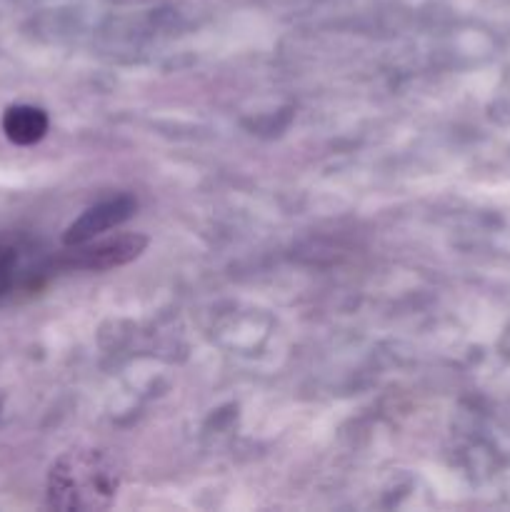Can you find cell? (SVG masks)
Returning <instances> with one entry per match:
<instances>
[{"instance_id": "6da1fadb", "label": "cell", "mask_w": 510, "mask_h": 512, "mask_svg": "<svg viewBox=\"0 0 510 512\" xmlns=\"http://www.w3.org/2000/svg\"><path fill=\"white\" fill-rule=\"evenodd\" d=\"M115 488L118 478L103 455H68L50 470L48 500L58 510H98L110 503Z\"/></svg>"}, {"instance_id": "7a4b0ae2", "label": "cell", "mask_w": 510, "mask_h": 512, "mask_svg": "<svg viewBox=\"0 0 510 512\" xmlns=\"http://www.w3.org/2000/svg\"><path fill=\"white\" fill-rule=\"evenodd\" d=\"M148 248V238L140 233H125L118 238L108 240H90V243L75 245L70 248L68 260L65 265L68 268H80V270H110L120 268V265H128L130 260L140 258V253Z\"/></svg>"}, {"instance_id": "3957f363", "label": "cell", "mask_w": 510, "mask_h": 512, "mask_svg": "<svg viewBox=\"0 0 510 512\" xmlns=\"http://www.w3.org/2000/svg\"><path fill=\"white\" fill-rule=\"evenodd\" d=\"M135 210H138V200L133 195H118V198H110L93 205V208L85 210L80 218H75L68 225V230L63 235L65 248H75V245H83L100 238L103 233H108V230L118 228L128 218H133Z\"/></svg>"}, {"instance_id": "277c9868", "label": "cell", "mask_w": 510, "mask_h": 512, "mask_svg": "<svg viewBox=\"0 0 510 512\" xmlns=\"http://www.w3.org/2000/svg\"><path fill=\"white\" fill-rule=\"evenodd\" d=\"M48 115L35 105H13L3 115V130L10 143L33 145L48 133Z\"/></svg>"}, {"instance_id": "5b68a950", "label": "cell", "mask_w": 510, "mask_h": 512, "mask_svg": "<svg viewBox=\"0 0 510 512\" xmlns=\"http://www.w3.org/2000/svg\"><path fill=\"white\" fill-rule=\"evenodd\" d=\"M15 278V253L13 250H0V298L10 290Z\"/></svg>"}]
</instances>
